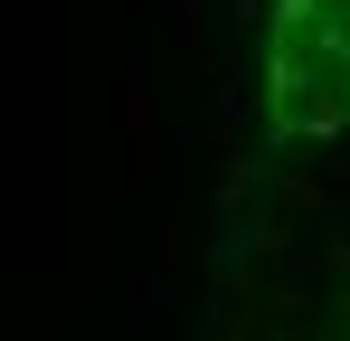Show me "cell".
Returning a JSON list of instances; mask_svg holds the SVG:
<instances>
[{"label":"cell","mask_w":350,"mask_h":341,"mask_svg":"<svg viewBox=\"0 0 350 341\" xmlns=\"http://www.w3.org/2000/svg\"><path fill=\"white\" fill-rule=\"evenodd\" d=\"M350 105V38L284 10L275 19V123L284 133H332Z\"/></svg>","instance_id":"obj_1"},{"label":"cell","mask_w":350,"mask_h":341,"mask_svg":"<svg viewBox=\"0 0 350 341\" xmlns=\"http://www.w3.org/2000/svg\"><path fill=\"white\" fill-rule=\"evenodd\" d=\"M284 10H303V19H322V29H341V38H350V0H284Z\"/></svg>","instance_id":"obj_2"}]
</instances>
